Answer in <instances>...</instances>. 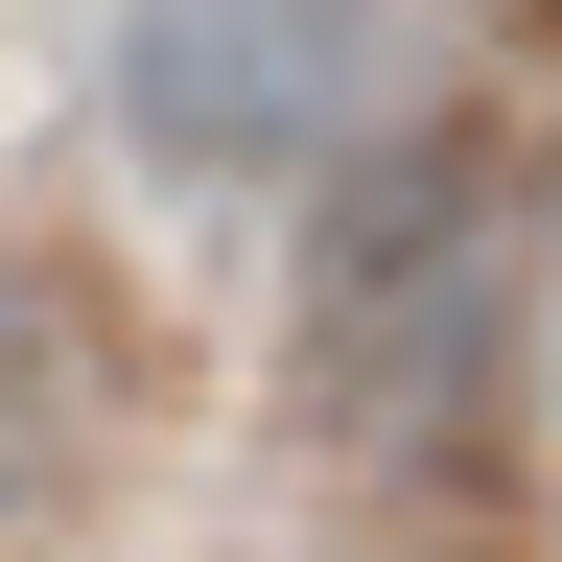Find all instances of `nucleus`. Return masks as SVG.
I'll use <instances>...</instances> for the list:
<instances>
[{"mask_svg":"<svg viewBox=\"0 0 562 562\" xmlns=\"http://www.w3.org/2000/svg\"><path fill=\"white\" fill-rule=\"evenodd\" d=\"M492 305H516L492 140H375V165L328 188V258H305V375H328V422H446L492 375Z\"/></svg>","mask_w":562,"mask_h":562,"instance_id":"1","label":"nucleus"},{"mask_svg":"<svg viewBox=\"0 0 562 562\" xmlns=\"http://www.w3.org/2000/svg\"><path fill=\"white\" fill-rule=\"evenodd\" d=\"M351 94H375V0H140L117 24V117H140V165H188V188L328 165Z\"/></svg>","mask_w":562,"mask_h":562,"instance_id":"2","label":"nucleus"},{"mask_svg":"<svg viewBox=\"0 0 562 562\" xmlns=\"http://www.w3.org/2000/svg\"><path fill=\"white\" fill-rule=\"evenodd\" d=\"M94 422H117V351H94V305H70L47 258H0V562H24V539L70 516Z\"/></svg>","mask_w":562,"mask_h":562,"instance_id":"3","label":"nucleus"}]
</instances>
